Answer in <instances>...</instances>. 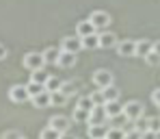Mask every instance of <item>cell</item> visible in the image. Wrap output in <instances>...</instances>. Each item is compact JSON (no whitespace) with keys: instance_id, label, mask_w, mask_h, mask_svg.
<instances>
[{"instance_id":"f546056e","label":"cell","mask_w":160,"mask_h":139,"mask_svg":"<svg viewBox=\"0 0 160 139\" xmlns=\"http://www.w3.org/2000/svg\"><path fill=\"white\" fill-rule=\"evenodd\" d=\"M145 63H147V65H152V67H156V65H160V55L152 50L149 55L145 56Z\"/></svg>"},{"instance_id":"d590c367","label":"cell","mask_w":160,"mask_h":139,"mask_svg":"<svg viewBox=\"0 0 160 139\" xmlns=\"http://www.w3.org/2000/svg\"><path fill=\"white\" fill-rule=\"evenodd\" d=\"M141 139H156V133H154V131H145V133L141 135Z\"/></svg>"},{"instance_id":"3957f363","label":"cell","mask_w":160,"mask_h":139,"mask_svg":"<svg viewBox=\"0 0 160 139\" xmlns=\"http://www.w3.org/2000/svg\"><path fill=\"white\" fill-rule=\"evenodd\" d=\"M143 113H145V107H143V102H138V100H130V102L123 104V117L130 120V122L138 120Z\"/></svg>"},{"instance_id":"8992f818","label":"cell","mask_w":160,"mask_h":139,"mask_svg":"<svg viewBox=\"0 0 160 139\" xmlns=\"http://www.w3.org/2000/svg\"><path fill=\"white\" fill-rule=\"evenodd\" d=\"M61 50L78 55L80 50H82V39H80L78 35H67V37H63V39H61Z\"/></svg>"},{"instance_id":"836d02e7","label":"cell","mask_w":160,"mask_h":139,"mask_svg":"<svg viewBox=\"0 0 160 139\" xmlns=\"http://www.w3.org/2000/svg\"><path fill=\"white\" fill-rule=\"evenodd\" d=\"M152 102H154L156 107H160V89H154V91H152Z\"/></svg>"},{"instance_id":"d6a6232c","label":"cell","mask_w":160,"mask_h":139,"mask_svg":"<svg viewBox=\"0 0 160 139\" xmlns=\"http://www.w3.org/2000/svg\"><path fill=\"white\" fill-rule=\"evenodd\" d=\"M149 131H154V133H158V131H160V115L149 117Z\"/></svg>"},{"instance_id":"83f0119b","label":"cell","mask_w":160,"mask_h":139,"mask_svg":"<svg viewBox=\"0 0 160 139\" xmlns=\"http://www.w3.org/2000/svg\"><path fill=\"white\" fill-rule=\"evenodd\" d=\"M106 139H126V131L119 126H112V128H108Z\"/></svg>"},{"instance_id":"d6986e66","label":"cell","mask_w":160,"mask_h":139,"mask_svg":"<svg viewBox=\"0 0 160 139\" xmlns=\"http://www.w3.org/2000/svg\"><path fill=\"white\" fill-rule=\"evenodd\" d=\"M82 48H87V50L100 48V33H93V35H89V37H82Z\"/></svg>"},{"instance_id":"277c9868","label":"cell","mask_w":160,"mask_h":139,"mask_svg":"<svg viewBox=\"0 0 160 139\" xmlns=\"http://www.w3.org/2000/svg\"><path fill=\"white\" fill-rule=\"evenodd\" d=\"M89 20H91V24L95 26V30L98 33H102V30H108V26H110V15H108L106 11H93L91 15H89Z\"/></svg>"},{"instance_id":"ba28073f","label":"cell","mask_w":160,"mask_h":139,"mask_svg":"<svg viewBox=\"0 0 160 139\" xmlns=\"http://www.w3.org/2000/svg\"><path fill=\"white\" fill-rule=\"evenodd\" d=\"M115 50L119 56H136V41L134 39H121Z\"/></svg>"},{"instance_id":"d4e9b609","label":"cell","mask_w":160,"mask_h":139,"mask_svg":"<svg viewBox=\"0 0 160 139\" xmlns=\"http://www.w3.org/2000/svg\"><path fill=\"white\" fill-rule=\"evenodd\" d=\"M63 135V133H58L56 128H52V126H46L41 133H39V139H58Z\"/></svg>"},{"instance_id":"7bdbcfd3","label":"cell","mask_w":160,"mask_h":139,"mask_svg":"<svg viewBox=\"0 0 160 139\" xmlns=\"http://www.w3.org/2000/svg\"><path fill=\"white\" fill-rule=\"evenodd\" d=\"M104 139H106V137H104Z\"/></svg>"},{"instance_id":"8fae6325","label":"cell","mask_w":160,"mask_h":139,"mask_svg":"<svg viewBox=\"0 0 160 139\" xmlns=\"http://www.w3.org/2000/svg\"><path fill=\"white\" fill-rule=\"evenodd\" d=\"M108 133L106 124H87V135L89 139H104Z\"/></svg>"},{"instance_id":"603a6c76","label":"cell","mask_w":160,"mask_h":139,"mask_svg":"<svg viewBox=\"0 0 160 139\" xmlns=\"http://www.w3.org/2000/svg\"><path fill=\"white\" fill-rule=\"evenodd\" d=\"M50 76H52V74H48L46 70H37V72H30V81H32V83H41V85H46Z\"/></svg>"},{"instance_id":"60d3db41","label":"cell","mask_w":160,"mask_h":139,"mask_svg":"<svg viewBox=\"0 0 160 139\" xmlns=\"http://www.w3.org/2000/svg\"><path fill=\"white\" fill-rule=\"evenodd\" d=\"M76 139H80V137H76Z\"/></svg>"},{"instance_id":"4fadbf2b","label":"cell","mask_w":160,"mask_h":139,"mask_svg":"<svg viewBox=\"0 0 160 139\" xmlns=\"http://www.w3.org/2000/svg\"><path fill=\"white\" fill-rule=\"evenodd\" d=\"M93 33H98V30L91 24V20H80L78 24H76V35H78L80 39H82V37H89V35H93Z\"/></svg>"},{"instance_id":"e0dca14e","label":"cell","mask_w":160,"mask_h":139,"mask_svg":"<svg viewBox=\"0 0 160 139\" xmlns=\"http://www.w3.org/2000/svg\"><path fill=\"white\" fill-rule=\"evenodd\" d=\"M58 56H61V48H54V46H50V48H46V50H43L46 65H56V63H58Z\"/></svg>"},{"instance_id":"b9f144b4","label":"cell","mask_w":160,"mask_h":139,"mask_svg":"<svg viewBox=\"0 0 160 139\" xmlns=\"http://www.w3.org/2000/svg\"><path fill=\"white\" fill-rule=\"evenodd\" d=\"M24 139H26V137H24Z\"/></svg>"},{"instance_id":"7402d4cb","label":"cell","mask_w":160,"mask_h":139,"mask_svg":"<svg viewBox=\"0 0 160 139\" xmlns=\"http://www.w3.org/2000/svg\"><path fill=\"white\" fill-rule=\"evenodd\" d=\"M132 128H134V131H138V133L143 135L145 131H149V117L141 115L138 120H134V122H132Z\"/></svg>"},{"instance_id":"7a4b0ae2","label":"cell","mask_w":160,"mask_h":139,"mask_svg":"<svg viewBox=\"0 0 160 139\" xmlns=\"http://www.w3.org/2000/svg\"><path fill=\"white\" fill-rule=\"evenodd\" d=\"M115 83V76H112V72L106 70V67H100V70H95L93 72V85L98 87V89H106L110 85Z\"/></svg>"},{"instance_id":"ffe728a7","label":"cell","mask_w":160,"mask_h":139,"mask_svg":"<svg viewBox=\"0 0 160 139\" xmlns=\"http://www.w3.org/2000/svg\"><path fill=\"white\" fill-rule=\"evenodd\" d=\"M72 122H74V124H89V111L74 107V113H72Z\"/></svg>"},{"instance_id":"6da1fadb","label":"cell","mask_w":160,"mask_h":139,"mask_svg":"<svg viewBox=\"0 0 160 139\" xmlns=\"http://www.w3.org/2000/svg\"><path fill=\"white\" fill-rule=\"evenodd\" d=\"M22 65L26 67L28 72H37V70H43V65H46L43 52H26V55H24V59H22Z\"/></svg>"},{"instance_id":"f35d334b","label":"cell","mask_w":160,"mask_h":139,"mask_svg":"<svg viewBox=\"0 0 160 139\" xmlns=\"http://www.w3.org/2000/svg\"><path fill=\"white\" fill-rule=\"evenodd\" d=\"M154 52H158V55H160V41H154Z\"/></svg>"},{"instance_id":"484cf974","label":"cell","mask_w":160,"mask_h":139,"mask_svg":"<svg viewBox=\"0 0 160 139\" xmlns=\"http://www.w3.org/2000/svg\"><path fill=\"white\" fill-rule=\"evenodd\" d=\"M76 107L78 109H84V111H91L95 104H93V100H91V96H80L78 102H76Z\"/></svg>"},{"instance_id":"1f68e13d","label":"cell","mask_w":160,"mask_h":139,"mask_svg":"<svg viewBox=\"0 0 160 139\" xmlns=\"http://www.w3.org/2000/svg\"><path fill=\"white\" fill-rule=\"evenodd\" d=\"M89 96H91L93 104H104V94H102V89H98V91H93V94H89Z\"/></svg>"},{"instance_id":"5bb4252c","label":"cell","mask_w":160,"mask_h":139,"mask_svg":"<svg viewBox=\"0 0 160 139\" xmlns=\"http://www.w3.org/2000/svg\"><path fill=\"white\" fill-rule=\"evenodd\" d=\"M61 70H69V67H74L76 65V55L74 52H65V50H61V56H58V63H56Z\"/></svg>"},{"instance_id":"8d00e7d4","label":"cell","mask_w":160,"mask_h":139,"mask_svg":"<svg viewBox=\"0 0 160 139\" xmlns=\"http://www.w3.org/2000/svg\"><path fill=\"white\" fill-rule=\"evenodd\" d=\"M4 59H7V48L0 44V61H4Z\"/></svg>"},{"instance_id":"4dcf8cb0","label":"cell","mask_w":160,"mask_h":139,"mask_svg":"<svg viewBox=\"0 0 160 139\" xmlns=\"http://www.w3.org/2000/svg\"><path fill=\"white\" fill-rule=\"evenodd\" d=\"M0 139H24V135H22L20 131H13V128H11V131H4Z\"/></svg>"},{"instance_id":"9c48e42d","label":"cell","mask_w":160,"mask_h":139,"mask_svg":"<svg viewBox=\"0 0 160 139\" xmlns=\"http://www.w3.org/2000/svg\"><path fill=\"white\" fill-rule=\"evenodd\" d=\"M108 122V115L104 104H95L91 111H89V124H106Z\"/></svg>"},{"instance_id":"f1b7e54d","label":"cell","mask_w":160,"mask_h":139,"mask_svg":"<svg viewBox=\"0 0 160 139\" xmlns=\"http://www.w3.org/2000/svg\"><path fill=\"white\" fill-rule=\"evenodd\" d=\"M61 85H63V81H61L58 76H50L48 83H46V89L52 94V91H58V89H61Z\"/></svg>"},{"instance_id":"e575fe53","label":"cell","mask_w":160,"mask_h":139,"mask_svg":"<svg viewBox=\"0 0 160 139\" xmlns=\"http://www.w3.org/2000/svg\"><path fill=\"white\" fill-rule=\"evenodd\" d=\"M126 139H141V133H138V131H128V133H126Z\"/></svg>"},{"instance_id":"ab89813d","label":"cell","mask_w":160,"mask_h":139,"mask_svg":"<svg viewBox=\"0 0 160 139\" xmlns=\"http://www.w3.org/2000/svg\"><path fill=\"white\" fill-rule=\"evenodd\" d=\"M156 139H160V131H158V133H156Z\"/></svg>"},{"instance_id":"44dd1931","label":"cell","mask_w":160,"mask_h":139,"mask_svg":"<svg viewBox=\"0 0 160 139\" xmlns=\"http://www.w3.org/2000/svg\"><path fill=\"white\" fill-rule=\"evenodd\" d=\"M102 94H104V102H115V100L121 98V91H119L115 85H110V87H106V89H102Z\"/></svg>"},{"instance_id":"2e32d148","label":"cell","mask_w":160,"mask_h":139,"mask_svg":"<svg viewBox=\"0 0 160 139\" xmlns=\"http://www.w3.org/2000/svg\"><path fill=\"white\" fill-rule=\"evenodd\" d=\"M152 50H154V41H149V39H138L136 41V56H143L145 59Z\"/></svg>"},{"instance_id":"74e56055","label":"cell","mask_w":160,"mask_h":139,"mask_svg":"<svg viewBox=\"0 0 160 139\" xmlns=\"http://www.w3.org/2000/svg\"><path fill=\"white\" fill-rule=\"evenodd\" d=\"M58 139H76V137H74V135H69V133H63Z\"/></svg>"},{"instance_id":"cb8c5ba5","label":"cell","mask_w":160,"mask_h":139,"mask_svg":"<svg viewBox=\"0 0 160 139\" xmlns=\"http://www.w3.org/2000/svg\"><path fill=\"white\" fill-rule=\"evenodd\" d=\"M67 100H69V98H67L61 89H58V91H52V107H65Z\"/></svg>"},{"instance_id":"5b68a950","label":"cell","mask_w":160,"mask_h":139,"mask_svg":"<svg viewBox=\"0 0 160 139\" xmlns=\"http://www.w3.org/2000/svg\"><path fill=\"white\" fill-rule=\"evenodd\" d=\"M9 98H11V102H15V104H24L30 100V94H28L26 85H13L11 89H9Z\"/></svg>"},{"instance_id":"9a60e30c","label":"cell","mask_w":160,"mask_h":139,"mask_svg":"<svg viewBox=\"0 0 160 139\" xmlns=\"http://www.w3.org/2000/svg\"><path fill=\"white\" fill-rule=\"evenodd\" d=\"M104 109H106L108 120H115V117L123 115V104H119V100H115V102H104Z\"/></svg>"},{"instance_id":"52a82bcc","label":"cell","mask_w":160,"mask_h":139,"mask_svg":"<svg viewBox=\"0 0 160 139\" xmlns=\"http://www.w3.org/2000/svg\"><path fill=\"white\" fill-rule=\"evenodd\" d=\"M48 126H52L56 128L58 133H69V128H72V117H67V115H52L50 120H48Z\"/></svg>"},{"instance_id":"7c38bea8","label":"cell","mask_w":160,"mask_h":139,"mask_svg":"<svg viewBox=\"0 0 160 139\" xmlns=\"http://www.w3.org/2000/svg\"><path fill=\"white\" fill-rule=\"evenodd\" d=\"M117 44H119V39H117V35L115 33H110V30H102L100 33V48H117Z\"/></svg>"},{"instance_id":"30bf717a","label":"cell","mask_w":160,"mask_h":139,"mask_svg":"<svg viewBox=\"0 0 160 139\" xmlns=\"http://www.w3.org/2000/svg\"><path fill=\"white\" fill-rule=\"evenodd\" d=\"M30 102H32V107H35V109H46V107H52V94L46 89V91H41V94L32 96V98H30Z\"/></svg>"},{"instance_id":"ac0fdd59","label":"cell","mask_w":160,"mask_h":139,"mask_svg":"<svg viewBox=\"0 0 160 139\" xmlns=\"http://www.w3.org/2000/svg\"><path fill=\"white\" fill-rule=\"evenodd\" d=\"M78 89H80V83H78V81H63V85H61V91H63L67 98L78 96Z\"/></svg>"},{"instance_id":"4316f807","label":"cell","mask_w":160,"mask_h":139,"mask_svg":"<svg viewBox=\"0 0 160 139\" xmlns=\"http://www.w3.org/2000/svg\"><path fill=\"white\" fill-rule=\"evenodd\" d=\"M26 89H28V94H30V98H32V96L41 94V91H46V85H41V83H32V81H28V83H26Z\"/></svg>"}]
</instances>
